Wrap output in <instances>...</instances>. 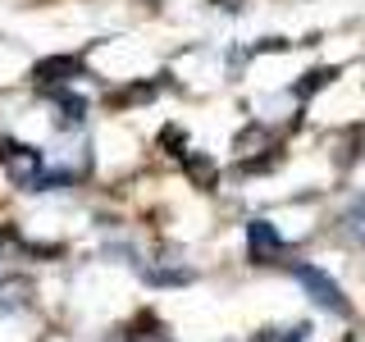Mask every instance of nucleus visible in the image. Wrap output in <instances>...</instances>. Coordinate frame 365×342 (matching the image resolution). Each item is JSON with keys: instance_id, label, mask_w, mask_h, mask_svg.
Here are the masks:
<instances>
[{"instance_id": "4", "label": "nucleus", "mask_w": 365, "mask_h": 342, "mask_svg": "<svg viewBox=\"0 0 365 342\" xmlns=\"http://www.w3.org/2000/svg\"><path fill=\"white\" fill-rule=\"evenodd\" d=\"M342 237L356 242V247H365V201H356L347 214H342Z\"/></svg>"}, {"instance_id": "1", "label": "nucleus", "mask_w": 365, "mask_h": 342, "mask_svg": "<svg viewBox=\"0 0 365 342\" xmlns=\"http://www.w3.org/2000/svg\"><path fill=\"white\" fill-rule=\"evenodd\" d=\"M292 274H297V283H302V288L311 292L319 306H324V311H338V315H347V311H351L347 296H342V288H338L334 279H329L324 269H315V265H297Z\"/></svg>"}, {"instance_id": "3", "label": "nucleus", "mask_w": 365, "mask_h": 342, "mask_svg": "<svg viewBox=\"0 0 365 342\" xmlns=\"http://www.w3.org/2000/svg\"><path fill=\"white\" fill-rule=\"evenodd\" d=\"M73 73H78L73 55H55V60H41L32 78H37V83H64V78H73Z\"/></svg>"}, {"instance_id": "2", "label": "nucleus", "mask_w": 365, "mask_h": 342, "mask_svg": "<svg viewBox=\"0 0 365 342\" xmlns=\"http://www.w3.org/2000/svg\"><path fill=\"white\" fill-rule=\"evenodd\" d=\"M247 237H251V256L256 260H274L283 251V237L274 233V224H265V219H256L247 228Z\"/></svg>"}]
</instances>
